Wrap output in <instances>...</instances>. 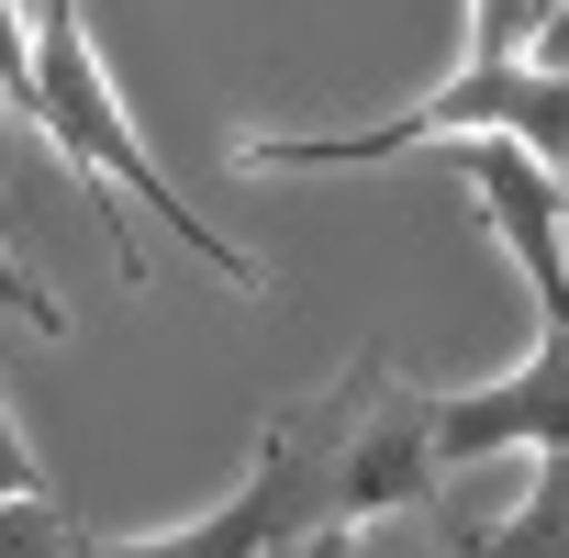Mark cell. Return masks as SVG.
Listing matches in <instances>:
<instances>
[{"mask_svg":"<svg viewBox=\"0 0 569 558\" xmlns=\"http://www.w3.org/2000/svg\"><path fill=\"white\" fill-rule=\"evenodd\" d=\"M347 436H358V369L279 413L212 514L157 536H79V558H302L325 525H347Z\"/></svg>","mask_w":569,"mask_h":558,"instance_id":"obj_1","label":"cell"},{"mask_svg":"<svg viewBox=\"0 0 569 558\" xmlns=\"http://www.w3.org/2000/svg\"><path fill=\"white\" fill-rule=\"evenodd\" d=\"M23 112L46 123V146L101 190V201H134V212H157L212 279H234L246 302H268V268L246 257V246H223L201 212H190V190L134 146V123H123V90H112V68H101V34H90V12L79 0H34V90H23Z\"/></svg>","mask_w":569,"mask_h":558,"instance_id":"obj_2","label":"cell"},{"mask_svg":"<svg viewBox=\"0 0 569 558\" xmlns=\"http://www.w3.org/2000/svg\"><path fill=\"white\" fill-rule=\"evenodd\" d=\"M425 157H447V168L480 190V223H491V246L513 257V279L536 291V325L569 336V179L536 168V157L502 146V134H458V146H425Z\"/></svg>","mask_w":569,"mask_h":558,"instance_id":"obj_3","label":"cell"},{"mask_svg":"<svg viewBox=\"0 0 569 558\" xmlns=\"http://www.w3.org/2000/svg\"><path fill=\"white\" fill-rule=\"evenodd\" d=\"M425 447H436V469H469V458H569V336H547L536 325V347L502 369V380H480V391H436L425 402Z\"/></svg>","mask_w":569,"mask_h":558,"instance_id":"obj_4","label":"cell"},{"mask_svg":"<svg viewBox=\"0 0 569 558\" xmlns=\"http://www.w3.org/2000/svg\"><path fill=\"white\" fill-rule=\"evenodd\" d=\"M480 558H569V458H536L525 502L480 536Z\"/></svg>","mask_w":569,"mask_h":558,"instance_id":"obj_5","label":"cell"},{"mask_svg":"<svg viewBox=\"0 0 569 558\" xmlns=\"http://www.w3.org/2000/svg\"><path fill=\"white\" fill-rule=\"evenodd\" d=\"M0 558H79V525L57 491H12L0 502Z\"/></svg>","mask_w":569,"mask_h":558,"instance_id":"obj_6","label":"cell"},{"mask_svg":"<svg viewBox=\"0 0 569 558\" xmlns=\"http://www.w3.org/2000/svg\"><path fill=\"white\" fill-rule=\"evenodd\" d=\"M0 313H23V325H34V336H68V302H57V291H46V279H34V268H23V257H12V246H0Z\"/></svg>","mask_w":569,"mask_h":558,"instance_id":"obj_7","label":"cell"},{"mask_svg":"<svg viewBox=\"0 0 569 558\" xmlns=\"http://www.w3.org/2000/svg\"><path fill=\"white\" fill-rule=\"evenodd\" d=\"M23 90H34V12L0 0V101H23Z\"/></svg>","mask_w":569,"mask_h":558,"instance_id":"obj_8","label":"cell"},{"mask_svg":"<svg viewBox=\"0 0 569 558\" xmlns=\"http://www.w3.org/2000/svg\"><path fill=\"white\" fill-rule=\"evenodd\" d=\"M12 491H46V469H34V447H23L12 402H0V502H12Z\"/></svg>","mask_w":569,"mask_h":558,"instance_id":"obj_9","label":"cell"}]
</instances>
